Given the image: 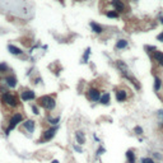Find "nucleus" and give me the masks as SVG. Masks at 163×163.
<instances>
[{
	"instance_id": "nucleus-1",
	"label": "nucleus",
	"mask_w": 163,
	"mask_h": 163,
	"mask_svg": "<svg viewBox=\"0 0 163 163\" xmlns=\"http://www.w3.org/2000/svg\"><path fill=\"white\" fill-rule=\"evenodd\" d=\"M116 66H117V69L120 70L121 75H122L124 78L127 79V80L131 83V84H134V87H135L136 89H140V83L136 80L135 76L131 74V72H130L129 66L126 65L125 61H122V60H116Z\"/></svg>"
},
{
	"instance_id": "nucleus-2",
	"label": "nucleus",
	"mask_w": 163,
	"mask_h": 163,
	"mask_svg": "<svg viewBox=\"0 0 163 163\" xmlns=\"http://www.w3.org/2000/svg\"><path fill=\"white\" fill-rule=\"evenodd\" d=\"M0 102H1L5 107H8L9 110H17V108L21 106L18 96L14 93H10V92L0 96Z\"/></svg>"
},
{
	"instance_id": "nucleus-3",
	"label": "nucleus",
	"mask_w": 163,
	"mask_h": 163,
	"mask_svg": "<svg viewBox=\"0 0 163 163\" xmlns=\"http://www.w3.org/2000/svg\"><path fill=\"white\" fill-rule=\"evenodd\" d=\"M38 106L42 107L45 111H54L56 107V100L54 96H41L37 100Z\"/></svg>"
},
{
	"instance_id": "nucleus-4",
	"label": "nucleus",
	"mask_w": 163,
	"mask_h": 163,
	"mask_svg": "<svg viewBox=\"0 0 163 163\" xmlns=\"http://www.w3.org/2000/svg\"><path fill=\"white\" fill-rule=\"evenodd\" d=\"M23 121H24L23 113H22V112H14L12 115L10 119H9V121H8V126H6V129H5V134L8 135L12 130H14L15 127H17L19 124L23 122Z\"/></svg>"
},
{
	"instance_id": "nucleus-5",
	"label": "nucleus",
	"mask_w": 163,
	"mask_h": 163,
	"mask_svg": "<svg viewBox=\"0 0 163 163\" xmlns=\"http://www.w3.org/2000/svg\"><path fill=\"white\" fill-rule=\"evenodd\" d=\"M56 133H57V126H51L49 129L43 130L42 136H41V139H40V143H46V142L52 140L54 136L56 135Z\"/></svg>"
},
{
	"instance_id": "nucleus-6",
	"label": "nucleus",
	"mask_w": 163,
	"mask_h": 163,
	"mask_svg": "<svg viewBox=\"0 0 163 163\" xmlns=\"http://www.w3.org/2000/svg\"><path fill=\"white\" fill-rule=\"evenodd\" d=\"M101 96H102V93L97 87H91L87 91V98L92 102H100Z\"/></svg>"
},
{
	"instance_id": "nucleus-7",
	"label": "nucleus",
	"mask_w": 163,
	"mask_h": 163,
	"mask_svg": "<svg viewBox=\"0 0 163 163\" xmlns=\"http://www.w3.org/2000/svg\"><path fill=\"white\" fill-rule=\"evenodd\" d=\"M3 83H4L9 89H13L18 85V79L14 74H6V75H4V78H3Z\"/></svg>"
},
{
	"instance_id": "nucleus-8",
	"label": "nucleus",
	"mask_w": 163,
	"mask_h": 163,
	"mask_svg": "<svg viewBox=\"0 0 163 163\" xmlns=\"http://www.w3.org/2000/svg\"><path fill=\"white\" fill-rule=\"evenodd\" d=\"M21 100L23 102H30V101H34L36 100V93H34L32 89L24 88L21 91Z\"/></svg>"
},
{
	"instance_id": "nucleus-9",
	"label": "nucleus",
	"mask_w": 163,
	"mask_h": 163,
	"mask_svg": "<svg viewBox=\"0 0 163 163\" xmlns=\"http://www.w3.org/2000/svg\"><path fill=\"white\" fill-rule=\"evenodd\" d=\"M22 126H23V129L27 133L32 134L34 131V129H36V121L32 120V119H27V120H24L23 122H22Z\"/></svg>"
},
{
	"instance_id": "nucleus-10",
	"label": "nucleus",
	"mask_w": 163,
	"mask_h": 163,
	"mask_svg": "<svg viewBox=\"0 0 163 163\" xmlns=\"http://www.w3.org/2000/svg\"><path fill=\"white\" fill-rule=\"evenodd\" d=\"M115 97H116V101L117 102H125L127 100V97H129V94H127V91L124 88H119L115 91Z\"/></svg>"
},
{
	"instance_id": "nucleus-11",
	"label": "nucleus",
	"mask_w": 163,
	"mask_h": 163,
	"mask_svg": "<svg viewBox=\"0 0 163 163\" xmlns=\"http://www.w3.org/2000/svg\"><path fill=\"white\" fill-rule=\"evenodd\" d=\"M151 56H152V60L157 64L159 68H163V52H162V51L155 50Z\"/></svg>"
},
{
	"instance_id": "nucleus-12",
	"label": "nucleus",
	"mask_w": 163,
	"mask_h": 163,
	"mask_svg": "<svg viewBox=\"0 0 163 163\" xmlns=\"http://www.w3.org/2000/svg\"><path fill=\"white\" fill-rule=\"evenodd\" d=\"M111 5H112L113 10H116L119 13H124L126 9V6L124 4L122 0H111Z\"/></svg>"
},
{
	"instance_id": "nucleus-13",
	"label": "nucleus",
	"mask_w": 163,
	"mask_h": 163,
	"mask_svg": "<svg viewBox=\"0 0 163 163\" xmlns=\"http://www.w3.org/2000/svg\"><path fill=\"white\" fill-rule=\"evenodd\" d=\"M8 51L14 56H22L24 54V51L19 49L18 46H15V45H8Z\"/></svg>"
},
{
	"instance_id": "nucleus-14",
	"label": "nucleus",
	"mask_w": 163,
	"mask_h": 163,
	"mask_svg": "<svg viewBox=\"0 0 163 163\" xmlns=\"http://www.w3.org/2000/svg\"><path fill=\"white\" fill-rule=\"evenodd\" d=\"M75 140H76V144L84 145L85 144V134L83 133L82 130H76L75 131Z\"/></svg>"
},
{
	"instance_id": "nucleus-15",
	"label": "nucleus",
	"mask_w": 163,
	"mask_h": 163,
	"mask_svg": "<svg viewBox=\"0 0 163 163\" xmlns=\"http://www.w3.org/2000/svg\"><path fill=\"white\" fill-rule=\"evenodd\" d=\"M125 155H126V163H136V155L133 149H127Z\"/></svg>"
},
{
	"instance_id": "nucleus-16",
	"label": "nucleus",
	"mask_w": 163,
	"mask_h": 163,
	"mask_svg": "<svg viewBox=\"0 0 163 163\" xmlns=\"http://www.w3.org/2000/svg\"><path fill=\"white\" fill-rule=\"evenodd\" d=\"M127 46H129V42H127V40H125V38H120V40L116 41L115 49H116V50H124V49H126Z\"/></svg>"
},
{
	"instance_id": "nucleus-17",
	"label": "nucleus",
	"mask_w": 163,
	"mask_h": 163,
	"mask_svg": "<svg viewBox=\"0 0 163 163\" xmlns=\"http://www.w3.org/2000/svg\"><path fill=\"white\" fill-rule=\"evenodd\" d=\"M153 89H154L155 93H158V92L162 89V79H161V76H158V75L154 76V84H153Z\"/></svg>"
},
{
	"instance_id": "nucleus-18",
	"label": "nucleus",
	"mask_w": 163,
	"mask_h": 163,
	"mask_svg": "<svg viewBox=\"0 0 163 163\" xmlns=\"http://www.w3.org/2000/svg\"><path fill=\"white\" fill-rule=\"evenodd\" d=\"M91 28H92V31H93L96 34H102L103 33V27H102L101 24L96 23V22H92L91 23Z\"/></svg>"
},
{
	"instance_id": "nucleus-19",
	"label": "nucleus",
	"mask_w": 163,
	"mask_h": 163,
	"mask_svg": "<svg viewBox=\"0 0 163 163\" xmlns=\"http://www.w3.org/2000/svg\"><path fill=\"white\" fill-rule=\"evenodd\" d=\"M46 120H47V122H49L51 126H57V124L60 122V117H59V116L52 117V116H50V115H47Z\"/></svg>"
},
{
	"instance_id": "nucleus-20",
	"label": "nucleus",
	"mask_w": 163,
	"mask_h": 163,
	"mask_svg": "<svg viewBox=\"0 0 163 163\" xmlns=\"http://www.w3.org/2000/svg\"><path fill=\"white\" fill-rule=\"evenodd\" d=\"M110 101H111V96H110V93L108 92H106V93H102V96H101V100H100V102L102 105H110Z\"/></svg>"
},
{
	"instance_id": "nucleus-21",
	"label": "nucleus",
	"mask_w": 163,
	"mask_h": 163,
	"mask_svg": "<svg viewBox=\"0 0 163 163\" xmlns=\"http://www.w3.org/2000/svg\"><path fill=\"white\" fill-rule=\"evenodd\" d=\"M9 72V66L6 63H0V75H6Z\"/></svg>"
},
{
	"instance_id": "nucleus-22",
	"label": "nucleus",
	"mask_w": 163,
	"mask_h": 163,
	"mask_svg": "<svg viewBox=\"0 0 163 163\" xmlns=\"http://www.w3.org/2000/svg\"><path fill=\"white\" fill-rule=\"evenodd\" d=\"M89 56H91V47H88V49L84 51V54H83V56H82V64H87L88 60H89Z\"/></svg>"
},
{
	"instance_id": "nucleus-23",
	"label": "nucleus",
	"mask_w": 163,
	"mask_h": 163,
	"mask_svg": "<svg viewBox=\"0 0 163 163\" xmlns=\"http://www.w3.org/2000/svg\"><path fill=\"white\" fill-rule=\"evenodd\" d=\"M157 121H158L159 126H163V110L157 111Z\"/></svg>"
},
{
	"instance_id": "nucleus-24",
	"label": "nucleus",
	"mask_w": 163,
	"mask_h": 163,
	"mask_svg": "<svg viewBox=\"0 0 163 163\" xmlns=\"http://www.w3.org/2000/svg\"><path fill=\"white\" fill-rule=\"evenodd\" d=\"M106 15H107L108 18H119L120 13L116 12V10H108V12L106 13Z\"/></svg>"
},
{
	"instance_id": "nucleus-25",
	"label": "nucleus",
	"mask_w": 163,
	"mask_h": 163,
	"mask_svg": "<svg viewBox=\"0 0 163 163\" xmlns=\"http://www.w3.org/2000/svg\"><path fill=\"white\" fill-rule=\"evenodd\" d=\"M134 133H135L136 135H143V134H144V130H143V127H142V126L136 125L135 127H134Z\"/></svg>"
},
{
	"instance_id": "nucleus-26",
	"label": "nucleus",
	"mask_w": 163,
	"mask_h": 163,
	"mask_svg": "<svg viewBox=\"0 0 163 163\" xmlns=\"http://www.w3.org/2000/svg\"><path fill=\"white\" fill-rule=\"evenodd\" d=\"M140 163H155V161L151 157H143L140 159Z\"/></svg>"
},
{
	"instance_id": "nucleus-27",
	"label": "nucleus",
	"mask_w": 163,
	"mask_h": 163,
	"mask_svg": "<svg viewBox=\"0 0 163 163\" xmlns=\"http://www.w3.org/2000/svg\"><path fill=\"white\" fill-rule=\"evenodd\" d=\"M31 108H32V113H33V115H36V116L40 115V107H38L37 105H32Z\"/></svg>"
},
{
	"instance_id": "nucleus-28",
	"label": "nucleus",
	"mask_w": 163,
	"mask_h": 163,
	"mask_svg": "<svg viewBox=\"0 0 163 163\" xmlns=\"http://www.w3.org/2000/svg\"><path fill=\"white\" fill-rule=\"evenodd\" d=\"M144 49H145V51H146V52H148V54H151V55H152L153 52H154L155 50H157V49H155V46H149V45H148V46H144Z\"/></svg>"
},
{
	"instance_id": "nucleus-29",
	"label": "nucleus",
	"mask_w": 163,
	"mask_h": 163,
	"mask_svg": "<svg viewBox=\"0 0 163 163\" xmlns=\"http://www.w3.org/2000/svg\"><path fill=\"white\" fill-rule=\"evenodd\" d=\"M153 158L158 159V161H163V155L159 152H154V153H153Z\"/></svg>"
},
{
	"instance_id": "nucleus-30",
	"label": "nucleus",
	"mask_w": 163,
	"mask_h": 163,
	"mask_svg": "<svg viewBox=\"0 0 163 163\" xmlns=\"http://www.w3.org/2000/svg\"><path fill=\"white\" fill-rule=\"evenodd\" d=\"M103 153H106V149H105V148H103V146H102V145H101V146H100V148H98V149H97V152H96V154H97V155H98V157H100V155H102V154H103Z\"/></svg>"
},
{
	"instance_id": "nucleus-31",
	"label": "nucleus",
	"mask_w": 163,
	"mask_h": 163,
	"mask_svg": "<svg viewBox=\"0 0 163 163\" xmlns=\"http://www.w3.org/2000/svg\"><path fill=\"white\" fill-rule=\"evenodd\" d=\"M73 149H74L75 152H78V153H83L82 145H79V144H74V145H73Z\"/></svg>"
},
{
	"instance_id": "nucleus-32",
	"label": "nucleus",
	"mask_w": 163,
	"mask_h": 163,
	"mask_svg": "<svg viewBox=\"0 0 163 163\" xmlns=\"http://www.w3.org/2000/svg\"><path fill=\"white\" fill-rule=\"evenodd\" d=\"M41 82H42V79H41V78H40V76H38V78H37V79H36V78H34V79H33V84H40V83H41Z\"/></svg>"
},
{
	"instance_id": "nucleus-33",
	"label": "nucleus",
	"mask_w": 163,
	"mask_h": 163,
	"mask_svg": "<svg viewBox=\"0 0 163 163\" xmlns=\"http://www.w3.org/2000/svg\"><path fill=\"white\" fill-rule=\"evenodd\" d=\"M157 40L161 41V42H163V32H161V33H159L158 36H157Z\"/></svg>"
},
{
	"instance_id": "nucleus-34",
	"label": "nucleus",
	"mask_w": 163,
	"mask_h": 163,
	"mask_svg": "<svg viewBox=\"0 0 163 163\" xmlns=\"http://www.w3.org/2000/svg\"><path fill=\"white\" fill-rule=\"evenodd\" d=\"M93 139L96 140V142H97V143H101V140H100V138H98V136L97 135H96V134H93Z\"/></svg>"
},
{
	"instance_id": "nucleus-35",
	"label": "nucleus",
	"mask_w": 163,
	"mask_h": 163,
	"mask_svg": "<svg viewBox=\"0 0 163 163\" xmlns=\"http://www.w3.org/2000/svg\"><path fill=\"white\" fill-rule=\"evenodd\" d=\"M51 163H59V161H57V159H54V161L51 162Z\"/></svg>"
},
{
	"instance_id": "nucleus-36",
	"label": "nucleus",
	"mask_w": 163,
	"mask_h": 163,
	"mask_svg": "<svg viewBox=\"0 0 163 163\" xmlns=\"http://www.w3.org/2000/svg\"><path fill=\"white\" fill-rule=\"evenodd\" d=\"M136 1H138V0H136Z\"/></svg>"
}]
</instances>
